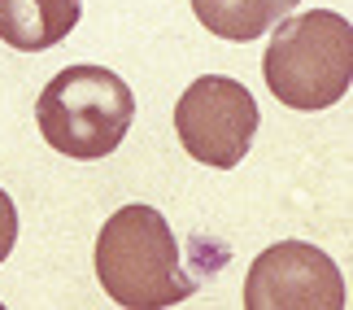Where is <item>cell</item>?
<instances>
[{"instance_id": "cell-1", "label": "cell", "mask_w": 353, "mask_h": 310, "mask_svg": "<svg viewBox=\"0 0 353 310\" xmlns=\"http://www.w3.org/2000/svg\"><path fill=\"white\" fill-rule=\"evenodd\" d=\"M97 280L110 302L127 310H166L196 289L166 214L153 206H122L105 219L97 236Z\"/></svg>"}, {"instance_id": "cell-2", "label": "cell", "mask_w": 353, "mask_h": 310, "mask_svg": "<svg viewBox=\"0 0 353 310\" xmlns=\"http://www.w3.org/2000/svg\"><path fill=\"white\" fill-rule=\"evenodd\" d=\"M35 123L48 149L74 162L110 157L135 123V92L105 66H65L35 101Z\"/></svg>"}, {"instance_id": "cell-3", "label": "cell", "mask_w": 353, "mask_h": 310, "mask_svg": "<svg viewBox=\"0 0 353 310\" xmlns=\"http://www.w3.org/2000/svg\"><path fill=\"white\" fill-rule=\"evenodd\" d=\"M262 79L288 110H327L353 84V26L332 9L279 18Z\"/></svg>"}, {"instance_id": "cell-4", "label": "cell", "mask_w": 353, "mask_h": 310, "mask_svg": "<svg viewBox=\"0 0 353 310\" xmlns=\"http://www.w3.org/2000/svg\"><path fill=\"white\" fill-rule=\"evenodd\" d=\"M257 127H262V114H257L253 92L227 75L192 79L174 105V136L188 157L219 171H232L249 157Z\"/></svg>"}, {"instance_id": "cell-5", "label": "cell", "mask_w": 353, "mask_h": 310, "mask_svg": "<svg viewBox=\"0 0 353 310\" xmlns=\"http://www.w3.org/2000/svg\"><path fill=\"white\" fill-rule=\"evenodd\" d=\"M345 275L319 245L279 240L244 275V310H345Z\"/></svg>"}, {"instance_id": "cell-6", "label": "cell", "mask_w": 353, "mask_h": 310, "mask_svg": "<svg viewBox=\"0 0 353 310\" xmlns=\"http://www.w3.org/2000/svg\"><path fill=\"white\" fill-rule=\"evenodd\" d=\"M79 0H0V39L18 52H44L79 26Z\"/></svg>"}, {"instance_id": "cell-7", "label": "cell", "mask_w": 353, "mask_h": 310, "mask_svg": "<svg viewBox=\"0 0 353 310\" xmlns=\"http://www.w3.org/2000/svg\"><path fill=\"white\" fill-rule=\"evenodd\" d=\"M296 5L301 0H192V13L196 22H205L210 35L249 44V39L266 35L279 18H288Z\"/></svg>"}, {"instance_id": "cell-8", "label": "cell", "mask_w": 353, "mask_h": 310, "mask_svg": "<svg viewBox=\"0 0 353 310\" xmlns=\"http://www.w3.org/2000/svg\"><path fill=\"white\" fill-rule=\"evenodd\" d=\"M18 245V206H13V197L0 188V262L13 253Z\"/></svg>"}]
</instances>
